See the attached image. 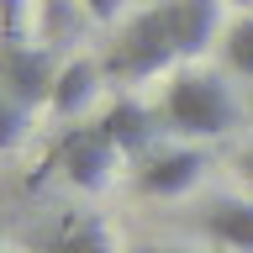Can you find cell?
<instances>
[{"instance_id": "cell-4", "label": "cell", "mask_w": 253, "mask_h": 253, "mask_svg": "<svg viewBox=\"0 0 253 253\" xmlns=\"http://www.w3.org/2000/svg\"><path fill=\"white\" fill-rule=\"evenodd\" d=\"M116 142L100 132V126H74L69 137H63L58 148V164H63V179L74 190H106L111 185V174H116Z\"/></svg>"}, {"instance_id": "cell-1", "label": "cell", "mask_w": 253, "mask_h": 253, "mask_svg": "<svg viewBox=\"0 0 253 253\" xmlns=\"http://www.w3.org/2000/svg\"><path fill=\"white\" fill-rule=\"evenodd\" d=\"M164 122H169V132H179V137H221V132H232V122H237V100H232V90L221 84V74L190 63V69H179V74L169 79Z\"/></svg>"}, {"instance_id": "cell-13", "label": "cell", "mask_w": 253, "mask_h": 253, "mask_svg": "<svg viewBox=\"0 0 253 253\" xmlns=\"http://www.w3.org/2000/svg\"><path fill=\"white\" fill-rule=\"evenodd\" d=\"M122 5H126V0H84V11H90L100 27H111V21L122 16Z\"/></svg>"}, {"instance_id": "cell-2", "label": "cell", "mask_w": 253, "mask_h": 253, "mask_svg": "<svg viewBox=\"0 0 253 253\" xmlns=\"http://www.w3.org/2000/svg\"><path fill=\"white\" fill-rule=\"evenodd\" d=\"M169 63H185V58H179V37H174V5L164 0L153 11H142L137 21L116 37L106 69L116 79H153L158 69H169Z\"/></svg>"}, {"instance_id": "cell-11", "label": "cell", "mask_w": 253, "mask_h": 253, "mask_svg": "<svg viewBox=\"0 0 253 253\" xmlns=\"http://www.w3.org/2000/svg\"><path fill=\"white\" fill-rule=\"evenodd\" d=\"M221 58H227L232 74L253 79V11H243L237 21H227V32H221Z\"/></svg>"}, {"instance_id": "cell-14", "label": "cell", "mask_w": 253, "mask_h": 253, "mask_svg": "<svg viewBox=\"0 0 253 253\" xmlns=\"http://www.w3.org/2000/svg\"><path fill=\"white\" fill-rule=\"evenodd\" d=\"M237 164H243V174H248V179H253V153H243V158H237Z\"/></svg>"}, {"instance_id": "cell-10", "label": "cell", "mask_w": 253, "mask_h": 253, "mask_svg": "<svg viewBox=\"0 0 253 253\" xmlns=\"http://www.w3.org/2000/svg\"><path fill=\"white\" fill-rule=\"evenodd\" d=\"M42 253H116V248H111V232L100 216H69Z\"/></svg>"}, {"instance_id": "cell-12", "label": "cell", "mask_w": 253, "mask_h": 253, "mask_svg": "<svg viewBox=\"0 0 253 253\" xmlns=\"http://www.w3.org/2000/svg\"><path fill=\"white\" fill-rule=\"evenodd\" d=\"M21 132H27V106L0 90V153H11L16 142H21Z\"/></svg>"}, {"instance_id": "cell-15", "label": "cell", "mask_w": 253, "mask_h": 253, "mask_svg": "<svg viewBox=\"0 0 253 253\" xmlns=\"http://www.w3.org/2000/svg\"><path fill=\"white\" fill-rule=\"evenodd\" d=\"M137 253H190V248H137Z\"/></svg>"}, {"instance_id": "cell-7", "label": "cell", "mask_w": 253, "mask_h": 253, "mask_svg": "<svg viewBox=\"0 0 253 253\" xmlns=\"http://www.w3.org/2000/svg\"><path fill=\"white\" fill-rule=\"evenodd\" d=\"M95 126L116 142V153H148L153 148V132H158V116L142 100H111Z\"/></svg>"}, {"instance_id": "cell-6", "label": "cell", "mask_w": 253, "mask_h": 253, "mask_svg": "<svg viewBox=\"0 0 253 253\" xmlns=\"http://www.w3.org/2000/svg\"><path fill=\"white\" fill-rule=\"evenodd\" d=\"M174 5V37H179V58L195 63L221 32V0H169Z\"/></svg>"}, {"instance_id": "cell-16", "label": "cell", "mask_w": 253, "mask_h": 253, "mask_svg": "<svg viewBox=\"0 0 253 253\" xmlns=\"http://www.w3.org/2000/svg\"><path fill=\"white\" fill-rule=\"evenodd\" d=\"M237 5H253V0H237Z\"/></svg>"}, {"instance_id": "cell-3", "label": "cell", "mask_w": 253, "mask_h": 253, "mask_svg": "<svg viewBox=\"0 0 253 253\" xmlns=\"http://www.w3.org/2000/svg\"><path fill=\"white\" fill-rule=\"evenodd\" d=\"M58 69H63V63H53L47 47H32V42H5V47H0V90L16 95L27 111L53 100Z\"/></svg>"}, {"instance_id": "cell-9", "label": "cell", "mask_w": 253, "mask_h": 253, "mask_svg": "<svg viewBox=\"0 0 253 253\" xmlns=\"http://www.w3.org/2000/svg\"><path fill=\"white\" fill-rule=\"evenodd\" d=\"M206 232L232 253H253V201H216L206 216Z\"/></svg>"}, {"instance_id": "cell-8", "label": "cell", "mask_w": 253, "mask_h": 253, "mask_svg": "<svg viewBox=\"0 0 253 253\" xmlns=\"http://www.w3.org/2000/svg\"><path fill=\"white\" fill-rule=\"evenodd\" d=\"M95 84H100V63H90V58H69V63L58 69V84H53L47 111H53L58 122H74L79 111L95 100Z\"/></svg>"}, {"instance_id": "cell-5", "label": "cell", "mask_w": 253, "mask_h": 253, "mask_svg": "<svg viewBox=\"0 0 253 253\" xmlns=\"http://www.w3.org/2000/svg\"><path fill=\"white\" fill-rule=\"evenodd\" d=\"M206 169V153L201 148H169V153H148L137 169V190L142 195H153V201H174V195H185Z\"/></svg>"}]
</instances>
